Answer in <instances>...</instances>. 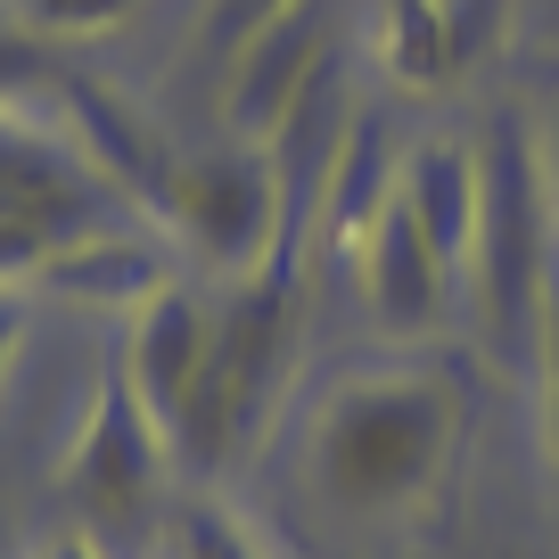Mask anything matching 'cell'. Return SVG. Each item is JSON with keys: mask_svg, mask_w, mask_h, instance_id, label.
I'll return each instance as SVG.
<instances>
[{"mask_svg": "<svg viewBox=\"0 0 559 559\" xmlns=\"http://www.w3.org/2000/svg\"><path fill=\"white\" fill-rule=\"evenodd\" d=\"M526 379H535V403H543V469H551V502H559V255H551V272H543V297H535Z\"/></svg>", "mask_w": 559, "mask_h": 559, "instance_id": "13", "label": "cell"}, {"mask_svg": "<svg viewBox=\"0 0 559 559\" xmlns=\"http://www.w3.org/2000/svg\"><path fill=\"white\" fill-rule=\"evenodd\" d=\"M477 58V0H379L370 67L395 91H444Z\"/></svg>", "mask_w": 559, "mask_h": 559, "instance_id": "10", "label": "cell"}, {"mask_svg": "<svg viewBox=\"0 0 559 559\" xmlns=\"http://www.w3.org/2000/svg\"><path fill=\"white\" fill-rule=\"evenodd\" d=\"M551 214H559V198H551Z\"/></svg>", "mask_w": 559, "mask_h": 559, "instance_id": "19", "label": "cell"}, {"mask_svg": "<svg viewBox=\"0 0 559 559\" xmlns=\"http://www.w3.org/2000/svg\"><path fill=\"white\" fill-rule=\"evenodd\" d=\"M288 9H305V0H214L206 17H214V41L223 50H239L255 25H272V17H288Z\"/></svg>", "mask_w": 559, "mask_h": 559, "instance_id": "16", "label": "cell"}, {"mask_svg": "<svg viewBox=\"0 0 559 559\" xmlns=\"http://www.w3.org/2000/svg\"><path fill=\"white\" fill-rule=\"evenodd\" d=\"M17 346H25V288H0V379L17 370Z\"/></svg>", "mask_w": 559, "mask_h": 559, "instance_id": "17", "label": "cell"}, {"mask_svg": "<svg viewBox=\"0 0 559 559\" xmlns=\"http://www.w3.org/2000/svg\"><path fill=\"white\" fill-rule=\"evenodd\" d=\"M337 263L354 272V288H362V313L379 321L386 337H428V330H444V313L461 305V272L437 255V239L419 230V214L403 206L395 181L379 190L370 223L354 230V247H346Z\"/></svg>", "mask_w": 559, "mask_h": 559, "instance_id": "7", "label": "cell"}, {"mask_svg": "<svg viewBox=\"0 0 559 559\" xmlns=\"http://www.w3.org/2000/svg\"><path fill=\"white\" fill-rule=\"evenodd\" d=\"M559 255V214L543 190L535 165V132L502 123L493 148L477 157V247H469V305L486 321V337L502 354L526 362V337H535V297L543 272Z\"/></svg>", "mask_w": 559, "mask_h": 559, "instance_id": "4", "label": "cell"}, {"mask_svg": "<svg viewBox=\"0 0 559 559\" xmlns=\"http://www.w3.org/2000/svg\"><path fill=\"white\" fill-rule=\"evenodd\" d=\"M469 444V386L444 354H386L330 379L305 412V486L321 519L362 543H419L444 526Z\"/></svg>", "mask_w": 559, "mask_h": 559, "instance_id": "1", "label": "cell"}, {"mask_svg": "<svg viewBox=\"0 0 559 559\" xmlns=\"http://www.w3.org/2000/svg\"><path fill=\"white\" fill-rule=\"evenodd\" d=\"M181 280V255H174V239H165L157 223H91V230H74L67 247H58L50 263H41V280L34 288H50V297H67V305H99V313H123L132 321L148 297H165Z\"/></svg>", "mask_w": 559, "mask_h": 559, "instance_id": "8", "label": "cell"}, {"mask_svg": "<svg viewBox=\"0 0 559 559\" xmlns=\"http://www.w3.org/2000/svg\"><path fill=\"white\" fill-rule=\"evenodd\" d=\"M58 83H67V67L50 58V41H34L17 17H0V107H17V99H50Z\"/></svg>", "mask_w": 559, "mask_h": 559, "instance_id": "15", "label": "cell"}, {"mask_svg": "<svg viewBox=\"0 0 559 559\" xmlns=\"http://www.w3.org/2000/svg\"><path fill=\"white\" fill-rule=\"evenodd\" d=\"M297 330H305V263H263V272L214 288V346L174 419L181 477H223L272 428L280 386L297 370Z\"/></svg>", "mask_w": 559, "mask_h": 559, "instance_id": "2", "label": "cell"}, {"mask_svg": "<svg viewBox=\"0 0 559 559\" xmlns=\"http://www.w3.org/2000/svg\"><path fill=\"white\" fill-rule=\"evenodd\" d=\"M330 58H337L330 0H305V9H288V17L255 25V34L230 50V91H223L230 140H239V148H272V140L288 132V116L337 74Z\"/></svg>", "mask_w": 559, "mask_h": 559, "instance_id": "6", "label": "cell"}, {"mask_svg": "<svg viewBox=\"0 0 559 559\" xmlns=\"http://www.w3.org/2000/svg\"><path fill=\"white\" fill-rule=\"evenodd\" d=\"M34 559H107V551H99V535H50V543H34Z\"/></svg>", "mask_w": 559, "mask_h": 559, "instance_id": "18", "label": "cell"}, {"mask_svg": "<svg viewBox=\"0 0 559 559\" xmlns=\"http://www.w3.org/2000/svg\"><path fill=\"white\" fill-rule=\"evenodd\" d=\"M58 477H67V502L83 510L91 526H140L157 510L165 477H174V437H165L157 412L132 395L123 370H107V379L91 386L83 428H74Z\"/></svg>", "mask_w": 559, "mask_h": 559, "instance_id": "5", "label": "cell"}, {"mask_svg": "<svg viewBox=\"0 0 559 559\" xmlns=\"http://www.w3.org/2000/svg\"><path fill=\"white\" fill-rule=\"evenodd\" d=\"M140 9L148 0H9V17L34 41H99V34H123Z\"/></svg>", "mask_w": 559, "mask_h": 559, "instance_id": "14", "label": "cell"}, {"mask_svg": "<svg viewBox=\"0 0 559 559\" xmlns=\"http://www.w3.org/2000/svg\"><path fill=\"white\" fill-rule=\"evenodd\" d=\"M17 190H107V181L74 157V140L58 123L0 107V198H17Z\"/></svg>", "mask_w": 559, "mask_h": 559, "instance_id": "11", "label": "cell"}, {"mask_svg": "<svg viewBox=\"0 0 559 559\" xmlns=\"http://www.w3.org/2000/svg\"><path fill=\"white\" fill-rule=\"evenodd\" d=\"M165 559H272V543L255 535V519H239L214 493H190L174 510V535H165Z\"/></svg>", "mask_w": 559, "mask_h": 559, "instance_id": "12", "label": "cell"}, {"mask_svg": "<svg viewBox=\"0 0 559 559\" xmlns=\"http://www.w3.org/2000/svg\"><path fill=\"white\" fill-rule=\"evenodd\" d=\"M206 346H214V288H190V280H174L165 297H148L132 313V330H123L116 370L132 379V395L157 412L165 437H174L181 403H190L198 370H206Z\"/></svg>", "mask_w": 559, "mask_h": 559, "instance_id": "9", "label": "cell"}, {"mask_svg": "<svg viewBox=\"0 0 559 559\" xmlns=\"http://www.w3.org/2000/svg\"><path fill=\"white\" fill-rule=\"evenodd\" d=\"M148 223L214 280H247L263 263H313V247L288 239L272 148H239V140L165 165L157 198H148Z\"/></svg>", "mask_w": 559, "mask_h": 559, "instance_id": "3", "label": "cell"}]
</instances>
